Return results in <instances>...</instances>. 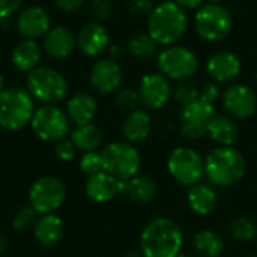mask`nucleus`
Instances as JSON below:
<instances>
[{
    "instance_id": "obj_1",
    "label": "nucleus",
    "mask_w": 257,
    "mask_h": 257,
    "mask_svg": "<svg viewBox=\"0 0 257 257\" xmlns=\"http://www.w3.org/2000/svg\"><path fill=\"white\" fill-rule=\"evenodd\" d=\"M184 244L179 224L170 218L151 220L140 235V251L143 257H178Z\"/></svg>"
},
{
    "instance_id": "obj_2",
    "label": "nucleus",
    "mask_w": 257,
    "mask_h": 257,
    "mask_svg": "<svg viewBox=\"0 0 257 257\" xmlns=\"http://www.w3.org/2000/svg\"><path fill=\"white\" fill-rule=\"evenodd\" d=\"M148 33L154 38L158 45H175L178 44L188 29V15L173 0L160 2L154 6L148 15L146 23Z\"/></svg>"
},
{
    "instance_id": "obj_3",
    "label": "nucleus",
    "mask_w": 257,
    "mask_h": 257,
    "mask_svg": "<svg viewBox=\"0 0 257 257\" xmlns=\"http://www.w3.org/2000/svg\"><path fill=\"white\" fill-rule=\"evenodd\" d=\"M205 175L212 185L232 187L245 175V160L233 146H218L205 158Z\"/></svg>"
},
{
    "instance_id": "obj_4",
    "label": "nucleus",
    "mask_w": 257,
    "mask_h": 257,
    "mask_svg": "<svg viewBox=\"0 0 257 257\" xmlns=\"http://www.w3.org/2000/svg\"><path fill=\"white\" fill-rule=\"evenodd\" d=\"M35 110V99L27 89L8 87L0 93V126L6 131L15 133L30 125Z\"/></svg>"
},
{
    "instance_id": "obj_5",
    "label": "nucleus",
    "mask_w": 257,
    "mask_h": 257,
    "mask_svg": "<svg viewBox=\"0 0 257 257\" xmlns=\"http://www.w3.org/2000/svg\"><path fill=\"white\" fill-rule=\"evenodd\" d=\"M194 30L206 42H221L233 30V17L221 3H205L194 14Z\"/></svg>"
},
{
    "instance_id": "obj_6",
    "label": "nucleus",
    "mask_w": 257,
    "mask_h": 257,
    "mask_svg": "<svg viewBox=\"0 0 257 257\" xmlns=\"http://www.w3.org/2000/svg\"><path fill=\"white\" fill-rule=\"evenodd\" d=\"M27 90L33 99L45 104L56 105L62 102L69 92L66 78L56 69L48 66H38L27 74Z\"/></svg>"
},
{
    "instance_id": "obj_7",
    "label": "nucleus",
    "mask_w": 257,
    "mask_h": 257,
    "mask_svg": "<svg viewBox=\"0 0 257 257\" xmlns=\"http://www.w3.org/2000/svg\"><path fill=\"white\" fill-rule=\"evenodd\" d=\"M104 172L120 181L136 176L142 167V157L137 148L130 142H111L101 151Z\"/></svg>"
},
{
    "instance_id": "obj_8",
    "label": "nucleus",
    "mask_w": 257,
    "mask_h": 257,
    "mask_svg": "<svg viewBox=\"0 0 257 257\" xmlns=\"http://www.w3.org/2000/svg\"><path fill=\"white\" fill-rule=\"evenodd\" d=\"M155 59L158 72L175 81L188 80L199 69L197 54L191 48L179 44L164 47Z\"/></svg>"
},
{
    "instance_id": "obj_9",
    "label": "nucleus",
    "mask_w": 257,
    "mask_h": 257,
    "mask_svg": "<svg viewBox=\"0 0 257 257\" xmlns=\"http://www.w3.org/2000/svg\"><path fill=\"white\" fill-rule=\"evenodd\" d=\"M35 136L47 143H57L69 137L71 122L66 113L57 105H41L35 110L32 122Z\"/></svg>"
},
{
    "instance_id": "obj_10",
    "label": "nucleus",
    "mask_w": 257,
    "mask_h": 257,
    "mask_svg": "<svg viewBox=\"0 0 257 257\" xmlns=\"http://www.w3.org/2000/svg\"><path fill=\"white\" fill-rule=\"evenodd\" d=\"M66 185L57 176H41L29 188V205L39 214H56L66 200Z\"/></svg>"
},
{
    "instance_id": "obj_11",
    "label": "nucleus",
    "mask_w": 257,
    "mask_h": 257,
    "mask_svg": "<svg viewBox=\"0 0 257 257\" xmlns=\"http://www.w3.org/2000/svg\"><path fill=\"white\" fill-rule=\"evenodd\" d=\"M169 173L182 185H196L205 173V160L197 151L187 146L173 149L167 158Z\"/></svg>"
},
{
    "instance_id": "obj_12",
    "label": "nucleus",
    "mask_w": 257,
    "mask_h": 257,
    "mask_svg": "<svg viewBox=\"0 0 257 257\" xmlns=\"http://www.w3.org/2000/svg\"><path fill=\"white\" fill-rule=\"evenodd\" d=\"M215 116V105L197 99L181 110V134L188 140H199L208 133V125Z\"/></svg>"
},
{
    "instance_id": "obj_13",
    "label": "nucleus",
    "mask_w": 257,
    "mask_h": 257,
    "mask_svg": "<svg viewBox=\"0 0 257 257\" xmlns=\"http://www.w3.org/2000/svg\"><path fill=\"white\" fill-rule=\"evenodd\" d=\"M223 107L233 119L245 120L256 113V92L244 83L229 84L221 95Z\"/></svg>"
},
{
    "instance_id": "obj_14",
    "label": "nucleus",
    "mask_w": 257,
    "mask_h": 257,
    "mask_svg": "<svg viewBox=\"0 0 257 257\" xmlns=\"http://www.w3.org/2000/svg\"><path fill=\"white\" fill-rule=\"evenodd\" d=\"M140 104L146 110H160L172 98V83L161 72H149L143 75L139 84Z\"/></svg>"
},
{
    "instance_id": "obj_15",
    "label": "nucleus",
    "mask_w": 257,
    "mask_h": 257,
    "mask_svg": "<svg viewBox=\"0 0 257 257\" xmlns=\"http://www.w3.org/2000/svg\"><path fill=\"white\" fill-rule=\"evenodd\" d=\"M242 71V60L239 54L232 50H218L206 60V72L217 84L233 83Z\"/></svg>"
},
{
    "instance_id": "obj_16",
    "label": "nucleus",
    "mask_w": 257,
    "mask_h": 257,
    "mask_svg": "<svg viewBox=\"0 0 257 257\" xmlns=\"http://www.w3.org/2000/svg\"><path fill=\"white\" fill-rule=\"evenodd\" d=\"M123 74L119 62L104 57L98 59L89 72V81L93 90L99 95H110L116 93L122 84Z\"/></svg>"
},
{
    "instance_id": "obj_17",
    "label": "nucleus",
    "mask_w": 257,
    "mask_h": 257,
    "mask_svg": "<svg viewBox=\"0 0 257 257\" xmlns=\"http://www.w3.org/2000/svg\"><path fill=\"white\" fill-rule=\"evenodd\" d=\"M75 42L83 54L89 57H96L108 48L110 35L102 23L87 21L78 29L75 35Z\"/></svg>"
},
{
    "instance_id": "obj_18",
    "label": "nucleus",
    "mask_w": 257,
    "mask_h": 257,
    "mask_svg": "<svg viewBox=\"0 0 257 257\" xmlns=\"http://www.w3.org/2000/svg\"><path fill=\"white\" fill-rule=\"evenodd\" d=\"M51 29L50 14L42 6H29L18 14L17 32L24 39H38Z\"/></svg>"
},
{
    "instance_id": "obj_19",
    "label": "nucleus",
    "mask_w": 257,
    "mask_h": 257,
    "mask_svg": "<svg viewBox=\"0 0 257 257\" xmlns=\"http://www.w3.org/2000/svg\"><path fill=\"white\" fill-rule=\"evenodd\" d=\"M84 191L90 200L96 203H107L125 191V181H120L107 172H99L87 178Z\"/></svg>"
},
{
    "instance_id": "obj_20",
    "label": "nucleus",
    "mask_w": 257,
    "mask_h": 257,
    "mask_svg": "<svg viewBox=\"0 0 257 257\" xmlns=\"http://www.w3.org/2000/svg\"><path fill=\"white\" fill-rule=\"evenodd\" d=\"M65 113L75 126L92 123L98 113V101L87 92H78L68 99Z\"/></svg>"
},
{
    "instance_id": "obj_21",
    "label": "nucleus",
    "mask_w": 257,
    "mask_h": 257,
    "mask_svg": "<svg viewBox=\"0 0 257 257\" xmlns=\"http://www.w3.org/2000/svg\"><path fill=\"white\" fill-rule=\"evenodd\" d=\"M77 47L75 35L66 27H54L44 36L42 48L51 59H66Z\"/></svg>"
},
{
    "instance_id": "obj_22",
    "label": "nucleus",
    "mask_w": 257,
    "mask_h": 257,
    "mask_svg": "<svg viewBox=\"0 0 257 257\" xmlns=\"http://www.w3.org/2000/svg\"><path fill=\"white\" fill-rule=\"evenodd\" d=\"M65 224L57 214H44L38 217L33 226V236L42 247H53L62 241Z\"/></svg>"
},
{
    "instance_id": "obj_23",
    "label": "nucleus",
    "mask_w": 257,
    "mask_h": 257,
    "mask_svg": "<svg viewBox=\"0 0 257 257\" xmlns=\"http://www.w3.org/2000/svg\"><path fill=\"white\" fill-rule=\"evenodd\" d=\"M152 133V117L146 110L136 108L130 111L122 123V134L130 143H142Z\"/></svg>"
},
{
    "instance_id": "obj_24",
    "label": "nucleus",
    "mask_w": 257,
    "mask_h": 257,
    "mask_svg": "<svg viewBox=\"0 0 257 257\" xmlns=\"http://www.w3.org/2000/svg\"><path fill=\"white\" fill-rule=\"evenodd\" d=\"M206 134L218 146H232L239 137V126L232 116L215 114L208 125Z\"/></svg>"
},
{
    "instance_id": "obj_25",
    "label": "nucleus",
    "mask_w": 257,
    "mask_h": 257,
    "mask_svg": "<svg viewBox=\"0 0 257 257\" xmlns=\"http://www.w3.org/2000/svg\"><path fill=\"white\" fill-rule=\"evenodd\" d=\"M41 56H42L41 47L36 44L35 39H23L14 47L11 60H12V65L20 72L29 74L30 71L39 66Z\"/></svg>"
},
{
    "instance_id": "obj_26",
    "label": "nucleus",
    "mask_w": 257,
    "mask_h": 257,
    "mask_svg": "<svg viewBox=\"0 0 257 257\" xmlns=\"http://www.w3.org/2000/svg\"><path fill=\"white\" fill-rule=\"evenodd\" d=\"M187 202L190 209L197 215H209L217 208L218 199L212 187L206 184H196L188 190Z\"/></svg>"
},
{
    "instance_id": "obj_27",
    "label": "nucleus",
    "mask_w": 257,
    "mask_h": 257,
    "mask_svg": "<svg viewBox=\"0 0 257 257\" xmlns=\"http://www.w3.org/2000/svg\"><path fill=\"white\" fill-rule=\"evenodd\" d=\"M69 140L72 142L77 151H81L84 154V152L98 151L102 145L104 136L96 125L87 123V125L74 126L69 133Z\"/></svg>"
},
{
    "instance_id": "obj_28",
    "label": "nucleus",
    "mask_w": 257,
    "mask_h": 257,
    "mask_svg": "<svg viewBox=\"0 0 257 257\" xmlns=\"http://www.w3.org/2000/svg\"><path fill=\"white\" fill-rule=\"evenodd\" d=\"M133 202L137 203H149L154 200L157 194V184L152 178L145 175H136L131 179L125 181L123 191Z\"/></svg>"
},
{
    "instance_id": "obj_29",
    "label": "nucleus",
    "mask_w": 257,
    "mask_h": 257,
    "mask_svg": "<svg viewBox=\"0 0 257 257\" xmlns=\"http://www.w3.org/2000/svg\"><path fill=\"white\" fill-rule=\"evenodd\" d=\"M158 44L154 41V38L146 32H136L133 33L126 41V50L128 53L139 59V60H151L158 56Z\"/></svg>"
},
{
    "instance_id": "obj_30",
    "label": "nucleus",
    "mask_w": 257,
    "mask_h": 257,
    "mask_svg": "<svg viewBox=\"0 0 257 257\" xmlns=\"http://www.w3.org/2000/svg\"><path fill=\"white\" fill-rule=\"evenodd\" d=\"M193 245L199 256L218 257L224 250L223 238L214 230H200L193 236Z\"/></svg>"
},
{
    "instance_id": "obj_31",
    "label": "nucleus",
    "mask_w": 257,
    "mask_h": 257,
    "mask_svg": "<svg viewBox=\"0 0 257 257\" xmlns=\"http://www.w3.org/2000/svg\"><path fill=\"white\" fill-rule=\"evenodd\" d=\"M229 232L232 238L239 242H248L257 238V226L250 218L245 217L235 218L229 226Z\"/></svg>"
},
{
    "instance_id": "obj_32",
    "label": "nucleus",
    "mask_w": 257,
    "mask_h": 257,
    "mask_svg": "<svg viewBox=\"0 0 257 257\" xmlns=\"http://www.w3.org/2000/svg\"><path fill=\"white\" fill-rule=\"evenodd\" d=\"M173 95H175V99L184 107L200 98V87L191 78L182 80V81H178Z\"/></svg>"
},
{
    "instance_id": "obj_33",
    "label": "nucleus",
    "mask_w": 257,
    "mask_h": 257,
    "mask_svg": "<svg viewBox=\"0 0 257 257\" xmlns=\"http://www.w3.org/2000/svg\"><path fill=\"white\" fill-rule=\"evenodd\" d=\"M78 167L87 178L92 176V175H96L99 172H104L101 152H98V151L84 152L78 160Z\"/></svg>"
},
{
    "instance_id": "obj_34",
    "label": "nucleus",
    "mask_w": 257,
    "mask_h": 257,
    "mask_svg": "<svg viewBox=\"0 0 257 257\" xmlns=\"http://www.w3.org/2000/svg\"><path fill=\"white\" fill-rule=\"evenodd\" d=\"M36 220H38V212L30 205H26L18 208L12 215V227L15 230H27L35 226Z\"/></svg>"
},
{
    "instance_id": "obj_35",
    "label": "nucleus",
    "mask_w": 257,
    "mask_h": 257,
    "mask_svg": "<svg viewBox=\"0 0 257 257\" xmlns=\"http://www.w3.org/2000/svg\"><path fill=\"white\" fill-rule=\"evenodd\" d=\"M140 102L139 92L130 87L119 89L114 95V104L117 108L125 110V111H133L137 108V104Z\"/></svg>"
},
{
    "instance_id": "obj_36",
    "label": "nucleus",
    "mask_w": 257,
    "mask_h": 257,
    "mask_svg": "<svg viewBox=\"0 0 257 257\" xmlns=\"http://www.w3.org/2000/svg\"><path fill=\"white\" fill-rule=\"evenodd\" d=\"M90 14L95 21H105L113 14V3L111 0H92L90 2Z\"/></svg>"
},
{
    "instance_id": "obj_37",
    "label": "nucleus",
    "mask_w": 257,
    "mask_h": 257,
    "mask_svg": "<svg viewBox=\"0 0 257 257\" xmlns=\"http://www.w3.org/2000/svg\"><path fill=\"white\" fill-rule=\"evenodd\" d=\"M75 154H77V149L72 145V142L69 140V137L65 139V140H62V142H57L54 145V155L60 161H63V163H68V161L74 160L75 158Z\"/></svg>"
},
{
    "instance_id": "obj_38",
    "label": "nucleus",
    "mask_w": 257,
    "mask_h": 257,
    "mask_svg": "<svg viewBox=\"0 0 257 257\" xmlns=\"http://www.w3.org/2000/svg\"><path fill=\"white\" fill-rule=\"evenodd\" d=\"M220 96V89H218V84L214 83L212 80L211 81H206L200 86V99L206 101V102H211V104H215V101L218 99Z\"/></svg>"
},
{
    "instance_id": "obj_39",
    "label": "nucleus",
    "mask_w": 257,
    "mask_h": 257,
    "mask_svg": "<svg viewBox=\"0 0 257 257\" xmlns=\"http://www.w3.org/2000/svg\"><path fill=\"white\" fill-rule=\"evenodd\" d=\"M154 6V0H128V9L134 15H149Z\"/></svg>"
},
{
    "instance_id": "obj_40",
    "label": "nucleus",
    "mask_w": 257,
    "mask_h": 257,
    "mask_svg": "<svg viewBox=\"0 0 257 257\" xmlns=\"http://www.w3.org/2000/svg\"><path fill=\"white\" fill-rule=\"evenodd\" d=\"M23 0H0V21L9 18L17 11H20Z\"/></svg>"
},
{
    "instance_id": "obj_41",
    "label": "nucleus",
    "mask_w": 257,
    "mask_h": 257,
    "mask_svg": "<svg viewBox=\"0 0 257 257\" xmlns=\"http://www.w3.org/2000/svg\"><path fill=\"white\" fill-rule=\"evenodd\" d=\"M86 0H56V6L63 11L65 14H72L77 12Z\"/></svg>"
},
{
    "instance_id": "obj_42",
    "label": "nucleus",
    "mask_w": 257,
    "mask_h": 257,
    "mask_svg": "<svg viewBox=\"0 0 257 257\" xmlns=\"http://www.w3.org/2000/svg\"><path fill=\"white\" fill-rule=\"evenodd\" d=\"M107 51H108V57L116 60V62H119V59H122L125 54V48L120 44H110Z\"/></svg>"
},
{
    "instance_id": "obj_43",
    "label": "nucleus",
    "mask_w": 257,
    "mask_h": 257,
    "mask_svg": "<svg viewBox=\"0 0 257 257\" xmlns=\"http://www.w3.org/2000/svg\"><path fill=\"white\" fill-rule=\"evenodd\" d=\"M173 2L179 5L184 11H197L203 5V0H173Z\"/></svg>"
},
{
    "instance_id": "obj_44",
    "label": "nucleus",
    "mask_w": 257,
    "mask_h": 257,
    "mask_svg": "<svg viewBox=\"0 0 257 257\" xmlns=\"http://www.w3.org/2000/svg\"><path fill=\"white\" fill-rule=\"evenodd\" d=\"M8 247H9V238L3 230H0V257H2V254H5Z\"/></svg>"
},
{
    "instance_id": "obj_45",
    "label": "nucleus",
    "mask_w": 257,
    "mask_h": 257,
    "mask_svg": "<svg viewBox=\"0 0 257 257\" xmlns=\"http://www.w3.org/2000/svg\"><path fill=\"white\" fill-rule=\"evenodd\" d=\"M5 90V77H3V74H0V93Z\"/></svg>"
},
{
    "instance_id": "obj_46",
    "label": "nucleus",
    "mask_w": 257,
    "mask_h": 257,
    "mask_svg": "<svg viewBox=\"0 0 257 257\" xmlns=\"http://www.w3.org/2000/svg\"><path fill=\"white\" fill-rule=\"evenodd\" d=\"M208 3H221L223 0H206Z\"/></svg>"
},
{
    "instance_id": "obj_47",
    "label": "nucleus",
    "mask_w": 257,
    "mask_h": 257,
    "mask_svg": "<svg viewBox=\"0 0 257 257\" xmlns=\"http://www.w3.org/2000/svg\"><path fill=\"white\" fill-rule=\"evenodd\" d=\"M178 257H196V256H193V254H184V253H181V254H179Z\"/></svg>"
},
{
    "instance_id": "obj_48",
    "label": "nucleus",
    "mask_w": 257,
    "mask_h": 257,
    "mask_svg": "<svg viewBox=\"0 0 257 257\" xmlns=\"http://www.w3.org/2000/svg\"><path fill=\"white\" fill-rule=\"evenodd\" d=\"M254 80H256V84H257V72H256V77H254Z\"/></svg>"
},
{
    "instance_id": "obj_49",
    "label": "nucleus",
    "mask_w": 257,
    "mask_h": 257,
    "mask_svg": "<svg viewBox=\"0 0 257 257\" xmlns=\"http://www.w3.org/2000/svg\"><path fill=\"white\" fill-rule=\"evenodd\" d=\"M160 2H166V0H160Z\"/></svg>"
},
{
    "instance_id": "obj_50",
    "label": "nucleus",
    "mask_w": 257,
    "mask_h": 257,
    "mask_svg": "<svg viewBox=\"0 0 257 257\" xmlns=\"http://www.w3.org/2000/svg\"><path fill=\"white\" fill-rule=\"evenodd\" d=\"M251 257H257V256H251Z\"/></svg>"
}]
</instances>
